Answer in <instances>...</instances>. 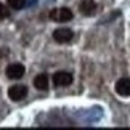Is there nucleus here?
Returning <instances> with one entry per match:
<instances>
[{
    "label": "nucleus",
    "instance_id": "nucleus-1",
    "mask_svg": "<svg viewBox=\"0 0 130 130\" xmlns=\"http://www.w3.org/2000/svg\"><path fill=\"white\" fill-rule=\"evenodd\" d=\"M50 18L52 21H56V23H66V21H71L72 19V11L69 8H55L50 11Z\"/></svg>",
    "mask_w": 130,
    "mask_h": 130
},
{
    "label": "nucleus",
    "instance_id": "nucleus-2",
    "mask_svg": "<svg viewBox=\"0 0 130 130\" xmlns=\"http://www.w3.org/2000/svg\"><path fill=\"white\" fill-rule=\"evenodd\" d=\"M72 82V74L68 71H58L53 76V84L56 87H68Z\"/></svg>",
    "mask_w": 130,
    "mask_h": 130
},
{
    "label": "nucleus",
    "instance_id": "nucleus-3",
    "mask_svg": "<svg viewBox=\"0 0 130 130\" xmlns=\"http://www.w3.org/2000/svg\"><path fill=\"white\" fill-rule=\"evenodd\" d=\"M8 96L13 101H21L23 98L27 96V87L26 85H13L8 88Z\"/></svg>",
    "mask_w": 130,
    "mask_h": 130
},
{
    "label": "nucleus",
    "instance_id": "nucleus-4",
    "mask_svg": "<svg viewBox=\"0 0 130 130\" xmlns=\"http://www.w3.org/2000/svg\"><path fill=\"white\" fill-rule=\"evenodd\" d=\"M72 37H74V34H72L71 29H68V27L56 29V31L53 32V39H55L56 42H59V43H68V42H71Z\"/></svg>",
    "mask_w": 130,
    "mask_h": 130
},
{
    "label": "nucleus",
    "instance_id": "nucleus-5",
    "mask_svg": "<svg viewBox=\"0 0 130 130\" xmlns=\"http://www.w3.org/2000/svg\"><path fill=\"white\" fill-rule=\"evenodd\" d=\"M79 10H80V13L84 16H93L98 10V5L95 3L93 0H84V2H80V5H79Z\"/></svg>",
    "mask_w": 130,
    "mask_h": 130
},
{
    "label": "nucleus",
    "instance_id": "nucleus-6",
    "mask_svg": "<svg viewBox=\"0 0 130 130\" xmlns=\"http://www.w3.org/2000/svg\"><path fill=\"white\" fill-rule=\"evenodd\" d=\"M7 76L10 79H21L24 76V66L19 63H13L7 68Z\"/></svg>",
    "mask_w": 130,
    "mask_h": 130
},
{
    "label": "nucleus",
    "instance_id": "nucleus-7",
    "mask_svg": "<svg viewBox=\"0 0 130 130\" xmlns=\"http://www.w3.org/2000/svg\"><path fill=\"white\" fill-rule=\"evenodd\" d=\"M116 92L121 96H130V80L128 79H119L116 82Z\"/></svg>",
    "mask_w": 130,
    "mask_h": 130
},
{
    "label": "nucleus",
    "instance_id": "nucleus-8",
    "mask_svg": "<svg viewBox=\"0 0 130 130\" xmlns=\"http://www.w3.org/2000/svg\"><path fill=\"white\" fill-rule=\"evenodd\" d=\"M48 84H50V79H48L47 74H39V76L34 79V87L37 90H47Z\"/></svg>",
    "mask_w": 130,
    "mask_h": 130
},
{
    "label": "nucleus",
    "instance_id": "nucleus-9",
    "mask_svg": "<svg viewBox=\"0 0 130 130\" xmlns=\"http://www.w3.org/2000/svg\"><path fill=\"white\" fill-rule=\"evenodd\" d=\"M8 5L14 10H21L26 5V0H8Z\"/></svg>",
    "mask_w": 130,
    "mask_h": 130
},
{
    "label": "nucleus",
    "instance_id": "nucleus-10",
    "mask_svg": "<svg viewBox=\"0 0 130 130\" xmlns=\"http://www.w3.org/2000/svg\"><path fill=\"white\" fill-rule=\"evenodd\" d=\"M10 16V11H8V8L5 7V5H2L0 3V21L2 19H5V18H8Z\"/></svg>",
    "mask_w": 130,
    "mask_h": 130
},
{
    "label": "nucleus",
    "instance_id": "nucleus-11",
    "mask_svg": "<svg viewBox=\"0 0 130 130\" xmlns=\"http://www.w3.org/2000/svg\"><path fill=\"white\" fill-rule=\"evenodd\" d=\"M5 55H7V50H2V48H0V58L5 56Z\"/></svg>",
    "mask_w": 130,
    "mask_h": 130
}]
</instances>
